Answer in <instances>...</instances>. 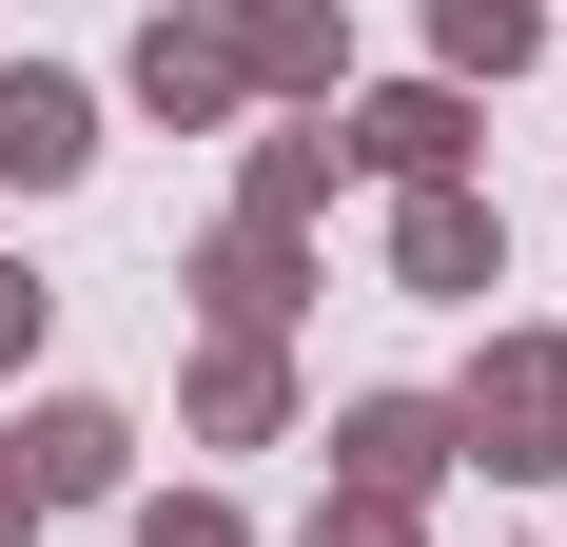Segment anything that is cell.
<instances>
[{"instance_id": "ba28073f", "label": "cell", "mask_w": 567, "mask_h": 547, "mask_svg": "<svg viewBox=\"0 0 567 547\" xmlns=\"http://www.w3.org/2000/svg\"><path fill=\"white\" fill-rule=\"evenodd\" d=\"M117 79H137V117H176V137H216V117H235V40H216V20H196V0H157V20H137V59H117Z\"/></svg>"}, {"instance_id": "52a82bcc", "label": "cell", "mask_w": 567, "mask_h": 547, "mask_svg": "<svg viewBox=\"0 0 567 547\" xmlns=\"http://www.w3.org/2000/svg\"><path fill=\"white\" fill-rule=\"evenodd\" d=\"M216 40H235V99H333V79H352V20H333V0H235Z\"/></svg>"}, {"instance_id": "6da1fadb", "label": "cell", "mask_w": 567, "mask_h": 547, "mask_svg": "<svg viewBox=\"0 0 567 547\" xmlns=\"http://www.w3.org/2000/svg\"><path fill=\"white\" fill-rule=\"evenodd\" d=\"M451 450H489V469H528V489H548V469H567V332H489V352H470Z\"/></svg>"}, {"instance_id": "5bb4252c", "label": "cell", "mask_w": 567, "mask_h": 547, "mask_svg": "<svg viewBox=\"0 0 567 547\" xmlns=\"http://www.w3.org/2000/svg\"><path fill=\"white\" fill-rule=\"evenodd\" d=\"M40 332H59V293H40L20 255H0V391H20V352H40Z\"/></svg>"}, {"instance_id": "7c38bea8", "label": "cell", "mask_w": 567, "mask_h": 547, "mask_svg": "<svg viewBox=\"0 0 567 547\" xmlns=\"http://www.w3.org/2000/svg\"><path fill=\"white\" fill-rule=\"evenodd\" d=\"M313 196H333V117H313V137H255V176H235V216H255V235H293Z\"/></svg>"}, {"instance_id": "5b68a950", "label": "cell", "mask_w": 567, "mask_h": 547, "mask_svg": "<svg viewBox=\"0 0 567 547\" xmlns=\"http://www.w3.org/2000/svg\"><path fill=\"white\" fill-rule=\"evenodd\" d=\"M117 489H137V431L99 391H40L20 411V508H117Z\"/></svg>"}, {"instance_id": "277c9868", "label": "cell", "mask_w": 567, "mask_h": 547, "mask_svg": "<svg viewBox=\"0 0 567 547\" xmlns=\"http://www.w3.org/2000/svg\"><path fill=\"white\" fill-rule=\"evenodd\" d=\"M470 137H489V117H470L451 79H392V99H352V117H333V157H352V176H392V196L470 176Z\"/></svg>"}, {"instance_id": "8992f818", "label": "cell", "mask_w": 567, "mask_h": 547, "mask_svg": "<svg viewBox=\"0 0 567 547\" xmlns=\"http://www.w3.org/2000/svg\"><path fill=\"white\" fill-rule=\"evenodd\" d=\"M489 274H509V216H489L470 176L392 196V293H489Z\"/></svg>"}, {"instance_id": "3957f363", "label": "cell", "mask_w": 567, "mask_h": 547, "mask_svg": "<svg viewBox=\"0 0 567 547\" xmlns=\"http://www.w3.org/2000/svg\"><path fill=\"white\" fill-rule=\"evenodd\" d=\"M79 176H99V79L0 59V196H79Z\"/></svg>"}, {"instance_id": "4fadbf2b", "label": "cell", "mask_w": 567, "mask_h": 547, "mask_svg": "<svg viewBox=\"0 0 567 547\" xmlns=\"http://www.w3.org/2000/svg\"><path fill=\"white\" fill-rule=\"evenodd\" d=\"M137 547H255V528H235V489H137Z\"/></svg>"}, {"instance_id": "9c48e42d", "label": "cell", "mask_w": 567, "mask_h": 547, "mask_svg": "<svg viewBox=\"0 0 567 547\" xmlns=\"http://www.w3.org/2000/svg\"><path fill=\"white\" fill-rule=\"evenodd\" d=\"M176 431H196V450H275V431H293V372L255 352V332H216L196 391H176Z\"/></svg>"}, {"instance_id": "8fae6325", "label": "cell", "mask_w": 567, "mask_h": 547, "mask_svg": "<svg viewBox=\"0 0 567 547\" xmlns=\"http://www.w3.org/2000/svg\"><path fill=\"white\" fill-rule=\"evenodd\" d=\"M528 59H548V0H431V79H528Z\"/></svg>"}, {"instance_id": "2e32d148", "label": "cell", "mask_w": 567, "mask_h": 547, "mask_svg": "<svg viewBox=\"0 0 567 547\" xmlns=\"http://www.w3.org/2000/svg\"><path fill=\"white\" fill-rule=\"evenodd\" d=\"M0 547H40V508H20V469H0Z\"/></svg>"}, {"instance_id": "7a4b0ae2", "label": "cell", "mask_w": 567, "mask_h": 547, "mask_svg": "<svg viewBox=\"0 0 567 547\" xmlns=\"http://www.w3.org/2000/svg\"><path fill=\"white\" fill-rule=\"evenodd\" d=\"M470 450H451V391H352L333 411V508H431Z\"/></svg>"}, {"instance_id": "9a60e30c", "label": "cell", "mask_w": 567, "mask_h": 547, "mask_svg": "<svg viewBox=\"0 0 567 547\" xmlns=\"http://www.w3.org/2000/svg\"><path fill=\"white\" fill-rule=\"evenodd\" d=\"M293 547H411V508H313Z\"/></svg>"}, {"instance_id": "30bf717a", "label": "cell", "mask_w": 567, "mask_h": 547, "mask_svg": "<svg viewBox=\"0 0 567 547\" xmlns=\"http://www.w3.org/2000/svg\"><path fill=\"white\" fill-rule=\"evenodd\" d=\"M293 293H313V274H293V235H255V216H235L216 255H196V313H216V332H255V352L293 332Z\"/></svg>"}]
</instances>
